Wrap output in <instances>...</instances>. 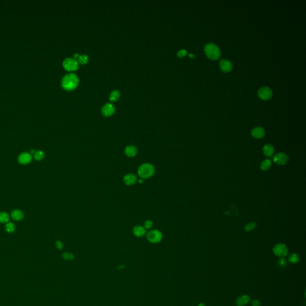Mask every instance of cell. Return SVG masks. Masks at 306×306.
<instances>
[{"instance_id":"cell-27","label":"cell","mask_w":306,"mask_h":306,"mask_svg":"<svg viewBox=\"0 0 306 306\" xmlns=\"http://www.w3.org/2000/svg\"><path fill=\"white\" fill-rule=\"evenodd\" d=\"M256 226V224L255 222H251V223L248 224L245 226V229L246 232H251V231H252V230L255 229Z\"/></svg>"},{"instance_id":"cell-32","label":"cell","mask_w":306,"mask_h":306,"mask_svg":"<svg viewBox=\"0 0 306 306\" xmlns=\"http://www.w3.org/2000/svg\"><path fill=\"white\" fill-rule=\"evenodd\" d=\"M251 305L252 306H260L261 304H260V302L257 300H253L251 303Z\"/></svg>"},{"instance_id":"cell-31","label":"cell","mask_w":306,"mask_h":306,"mask_svg":"<svg viewBox=\"0 0 306 306\" xmlns=\"http://www.w3.org/2000/svg\"><path fill=\"white\" fill-rule=\"evenodd\" d=\"M56 247H57L59 249H62V248H63V244H62V243L60 241H59V240L56 241Z\"/></svg>"},{"instance_id":"cell-6","label":"cell","mask_w":306,"mask_h":306,"mask_svg":"<svg viewBox=\"0 0 306 306\" xmlns=\"http://www.w3.org/2000/svg\"><path fill=\"white\" fill-rule=\"evenodd\" d=\"M273 251L276 255L282 258L285 256L288 252V248L285 244L283 243H279L275 245L273 249Z\"/></svg>"},{"instance_id":"cell-21","label":"cell","mask_w":306,"mask_h":306,"mask_svg":"<svg viewBox=\"0 0 306 306\" xmlns=\"http://www.w3.org/2000/svg\"><path fill=\"white\" fill-rule=\"evenodd\" d=\"M120 96V93L119 90L112 91L109 95V99L111 101H117L119 100Z\"/></svg>"},{"instance_id":"cell-17","label":"cell","mask_w":306,"mask_h":306,"mask_svg":"<svg viewBox=\"0 0 306 306\" xmlns=\"http://www.w3.org/2000/svg\"><path fill=\"white\" fill-rule=\"evenodd\" d=\"M263 153L266 157H271L274 153V147L271 144L265 145L263 147Z\"/></svg>"},{"instance_id":"cell-29","label":"cell","mask_w":306,"mask_h":306,"mask_svg":"<svg viewBox=\"0 0 306 306\" xmlns=\"http://www.w3.org/2000/svg\"><path fill=\"white\" fill-rule=\"evenodd\" d=\"M63 256L65 259L66 260H72L73 258H74V256L72 255V253H68V252H65L63 254Z\"/></svg>"},{"instance_id":"cell-4","label":"cell","mask_w":306,"mask_h":306,"mask_svg":"<svg viewBox=\"0 0 306 306\" xmlns=\"http://www.w3.org/2000/svg\"><path fill=\"white\" fill-rule=\"evenodd\" d=\"M146 239L148 241L151 243L156 244L162 241L163 234L160 231L157 229H154L149 231L146 234Z\"/></svg>"},{"instance_id":"cell-22","label":"cell","mask_w":306,"mask_h":306,"mask_svg":"<svg viewBox=\"0 0 306 306\" xmlns=\"http://www.w3.org/2000/svg\"><path fill=\"white\" fill-rule=\"evenodd\" d=\"M10 220L9 215L5 212H0V222L8 223Z\"/></svg>"},{"instance_id":"cell-26","label":"cell","mask_w":306,"mask_h":306,"mask_svg":"<svg viewBox=\"0 0 306 306\" xmlns=\"http://www.w3.org/2000/svg\"><path fill=\"white\" fill-rule=\"evenodd\" d=\"M153 222L151 220L148 219L144 222V227L146 230H150L153 228Z\"/></svg>"},{"instance_id":"cell-24","label":"cell","mask_w":306,"mask_h":306,"mask_svg":"<svg viewBox=\"0 0 306 306\" xmlns=\"http://www.w3.org/2000/svg\"><path fill=\"white\" fill-rule=\"evenodd\" d=\"M77 59H78L77 61L78 62V64H86V63H88V62L89 60V57L86 54L80 55Z\"/></svg>"},{"instance_id":"cell-20","label":"cell","mask_w":306,"mask_h":306,"mask_svg":"<svg viewBox=\"0 0 306 306\" xmlns=\"http://www.w3.org/2000/svg\"><path fill=\"white\" fill-rule=\"evenodd\" d=\"M288 261L291 263L297 264L300 261V257L297 253H291L288 256Z\"/></svg>"},{"instance_id":"cell-8","label":"cell","mask_w":306,"mask_h":306,"mask_svg":"<svg viewBox=\"0 0 306 306\" xmlns=\"http://www.w3.org/2000/svg\"><path fill=\"white\" fill-rule=\"evenodd\" d=\"M138 177L133 173L127 174L123 178L124 184L127 186L134 185L136 184V182H138Z\"/></svg>"},{"instance_id":"cell-10","label":"cell","mask_w":306,"mask_h":306,"mask_svg":"<svg viewBox=\"0 0 306 306\" xmlns=\"http://www.w3.org/2000/svg\"><path fill=\"white\" fill-rule=\"evenodd\" d=\"M219 68L222 72H229L233 68V65L230 60L222 59L219 62Z\"/></svg>"},{"instance_id":"cell-18","label":"cell","mask_w":306,"mask_h":306,"mask_svg":"<svg viewBox=\"0 0 306 306\" xmlns=\"http://www.w3.org/2000/svg\"><path fill=\"white\" fill-rule=\"evenodd\" d=\"M12 218L15 221H20L23 219L24 215L20 210H15L11 214Z\"/></svg>"},{"instance_id":"cell-14","label":"cell","mask_w":306,"mask_h":306,"mask_svg":"<svg viewBox=\"0 0 306 306\" xmlns=\"http://www.w3.org/2000/svg\"><path fill=\"white\" fill-rule=\"evenodd\" d=\"M32 157L30 154L28 153H23L19 155L18 157V162L20 164L25 165L31 162Z\"/></svg>"},{"instance_id":"cell-28","label":"cell","mask_w":306,"mask_h":306,"mask_svg":"<svg viewBox=\"0 0 306 306\" xmlns=\"http://www.w3.org/2000/svg\"><path fill=\"white\" fill-rule=\"evenodd\" d=\"M278 264L281 267H285L287 265V261L285 258H281L278 260Z\"/></svg>"},{"instance_id":"cell-36","label":"cell","mask_w":306,"mask_h":306,"mask_svg":"<svg viewBox=\"0 0 306 306\" xmlns=\"http://www.w3.org/2000/svg\"><path fill=\"white\" fill-rule=\"evenodd\" d=\"M35 152H36V151H35V150H31V153L32 154H34V153H35Z\"/></svg>"},{"instance_id":"cell-11","label":"cell","mask_w":306,"mask_h":306,"mask_svg":"<svg viewBox=\"0 0 306 306\" xmlns=\"http://www.w3.org/2000/svg\"><path fill=\"white\" fill-rule=\"evenodd\" d=\"M125 154L128 157H133L136 156L138 152L137 147L134 145H129L125 148Z\"/></svg>"},{"instance_id":"cell-5","label":"cell","mask_w":306,"mask_h":306,"mask_svg":"<svg viewBox=\"0 0 306 306\" xmlns=\"http://www.w3.org/2000/svg\"><path fill=\"white\" fill-rule=\"evenodd\" d=\"M63 67L68 71H74L78 70L79 64L75 59L67 57L63 62Z\"/></svg>"},{"instance_id":"cell-7","label":"cell","mask_w":306,"mask_h":306,"mask_svg":"<svg viewBox=\"0 0 306 306\" xmlns=\"http://www.w3.org/2000/svg\"><path fill=\"white\" fill-rule=\"evenodd\" d=\"M258 95L259 98L263 100H268L272 97L273 92L269 88L263 87L259 89Z\"/></svg>"},{"instance_id":"cell-16","label":"cell","mask_w":306,"mask_h":306,"mask_svg":"<svg viewBox=\"0 0 306 306\" xmlns=\"http://www.w3.org/2000/svg\"><path fill=\"white\" fill-rule=\"evenodd\" d=\"M251 300L250 297L248 295H243L238 297L236 300V304L237 306H245Z\"/></svg>"},{"instance_id":"cell-35","label":"cell","mask_w":306,"mask_h":306,"mask_svg":"<svg viewBox=\"0 0 306 306\" xmlns=\"http://www.w3.org/2000/svg\"><path fill=\"white\" fill-rule=\"evenodd\" d=\"M78 56H79V54H78V53H76V54H75L74 55V57L75 58H78Z\"/></svg>"},{"instance_id":"cell-13","label":"cell","mask_w":306,"mask_h":306,"mask_svg":"<svg viewBox=\"0 0 306 306\" xmlns=\"http://www.w3.org/2000/svg\"><path fill=\"white\" fill-rule=\"evenodd\" d=\"M132 233L135 237H142L146 234V230L144 228V226L136 225L133 227Z\"/></svg>"},{"instance_id":"cell-1","label":"cell","mask_w":306,"mask_h":306,"mask_svg":"<svg viewBox=\"0 0 306 306\" xmlns=\"http://www.w3.org/2000/svg\"><path fill=\"white\" fill-rule=\"evenodd\" d=\"M79 83V79L77 75L74 73L66 74L62 79L61 85L66 90H72L75 89Z\"/></svg>"},{"instance_id":"cell-33","label":"cell","mask_w":306,"mask_h":306,"mask_svg":"<svg viewBox=\"0 0 306 306\" xmlns=\"http://www.w3.org/2000/svg\"><path fill=\"white\" fill-rule=\"evenodd\" d=\"M143 180H142V179H140V180H138V183H139V184H142L143 183V182H144V181H143Z\"/></svg>"},{"instance_id":"cell-3","label":"cell","mask_w":306,"mask_h":306,"mask_svg":"<svg viewBox=\"0 0 306 306\" xmlns=\"http://www.w3.org/2000/svg\"><path fill=\"white\" fill-rule=\"evenodd\" d=\"M205 53L207 57L211 60H217L221 56L219 48L214 43H208L205 46Z\"/></svg>"},{"instance_id":"cell-23","label":"cell","mask_w":306,"mask_h":306,"mask_svg":"<svg viewBox=\"0 0 306 306\" xmlns=\"http://www.w3.org/2000/svg\"><path fill=\"white\" fill-rule=\"evenodd\" d=\"M34 158L37 161L43 160L44 158V153L41 150L36 151L34 154Z\"/></svg>"},{"instance_id":"cell-15","label":"cell","mask_w":306,"mask_h":306,"mask_svg":"<svg viewBox=\"0 0 306 306\" xmlns=\"http://www.w3.org/2000/svg\"><path fill=\"white\" fill-rule=\"evenodd\" d=\"M252 136L256 139H260L264 136L265 130L261 127H256L253 128L251 131Z\"/></svg>"},{"instance_id":"cell-2","label":"cell","mask_w":306,"mask_h":306,"mask_svg":"<svg viewBox=\"0 0 306 306\" xmlns=\"http://www.w3.org/2000/svg\"><path fill=\"white\" fill-rule=\"evenodd\" d=\"M155 167L150 163H144L141 164L138 169V175L142 180H146L151 178L155 174Z\"/></svg>"},{"instance_id":"cell-34","label":"cell","mask_w":306,"mask_h":306,"mask_svg":"<svg viewBox=\"0 0 306 306\" xmlns=\"http://www.w3.org/2000/svg\"><path fill=\"white\" fill-rule=\"evenodd\" d=\"M189 57H190V58L193 59V58H194V57H195V56H194V54H189Z\"/></svg>"},{"instance_id":"cell-30","label":"cell","mask_w":306,"mask_h":306,"mask_svg":"<svg viewBox=\"0 0 306 306\" xmlns=\"http://www.w3.org/2000/svg\"><path fill=\"white\" fill-rule=\"evenodd\" d=\"M187 51H186L185 50H181L179 51V52H178V54H177V55H178V57H182L185 56L187 54Z\"/></svg>"},{"instance_id":"cell-9","label":"cell","mask_w":306,"mask_h":306,"mask_svg":"<svg viewBox=\"0 0 306 306\" xmlns=\"http://www.w3.org/2000/svg\"><path fill=\"white\" fill-rule=\"evenodd\" d=\"M289 160L288 156L284 153H279L273 157V162L277 165H284Z\"/></svg>"},{"instance_id":"cell-19","label":"cell","mask_w":306,"mask_h":306,"mask_svg":"<svg viewBox=\"0 0 306 306\" xmlns=\"http://www.w3.org/2000/svg\"><path fill=\"white\" fill-rule=\"evenodd\" d=\"M271 166V161L270 160L267 159L261 162L260 164V167L263 171H267L270 169Z\"/></svg>"},{"instance_id":"cell-25","label":"cell","mask_w":306,"mask_h":306,"mask_svg":"<svg viewBox=\"0 0 306 306\" xmlns=\"http://www.w3.org/2000/svg\"><path fill=\"white\" fill-rule=\"evenodd\" d=\"M5 230L8 233H13L15 230V225L12 222H8L5 225Z\"/></svg>"},{"instance_id":"cell-37","label":"cell","mask_w":306,"mask_h":306,"mask_svg":"<svg viewBox=\"0 0 306 306\" xmlns=\"http://www.w3.org/2000/svg\"><path fill=\"white\" fill-rule=\"evenodd\" d=\"M198 306H205V304H204L203 303H200V304H199V305H198Z\"/></svg>"},{"instance_id":"cell-12","label":"cell","mask_w":306,"mask_h":306,"mask_svg":"<svg viewBox=\"0 0 306 306\" xmlns=\"http://www.w3.org/2000/svg\"><path fill=\"white\" fill-rule=\"evenodd\" d=\"M102 114L105 117H109L112 115L115 112V107L114 105L107 103L105 104L101 109Z\"/></svg>"}]
</instances>
